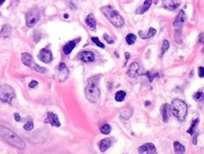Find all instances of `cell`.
<instances>
[{
  "label": "cell",
  "instance_id": "obj_1",
  "mask_svg": "<svg viewBox=\"0 0 204 154\" xmlns=\"http://www.w3.org/2000/svg\"><path fill=\"white\" fill-rule=\"evenodd\" d=\"M0 137L8 145L19 149H25V143L24 140L7 127L0 126Z\"/></svg>",
  "mask_w": 204,
  "mask_h": 154
},
{
  "label": "cell",
  "instance_id": "obj_2",
  "mask_svg": "<svg viewBox=\"0 0 204 154\" xmlns=\"http://www.w3.org/2000/svg\"><path fill=\"white\" fill-rule=\"evenodd\" d=\"M100 80V76H93L87 80V85L85 88V96L86 98L92 102L96 103L100 98V89L98 87V83Z\"/></svg>",
  "mask_w": 204,
  "mask_h": 154
},
{
  "label": "cell",
  "instance_id": "obj_3",
  "mask_svg": "<svg viewBox=\"0 0 204 154\" xmlns=\"http://www.w3.org/2000/svg\"><path fill=\"white\" fill-rule=\"evenodd\" d=\"M101 12L103 13L106 18L112 23L115 28H122L125 22L123 17L119 14V12L114 10L112 6H105L101 8Z\"/></svg>",
  "mask_w": 204,
  "mask_h": 154
},
{
  "label": "cell",
  "instance_id": "obj_4",
  "mask_svg": "<svg viewBox=\"0 0 204 154\" xmlns=\"http://www.w3.org/2000/svg\"><path fill=\"white\" fill-rule=\"evenodd\" d=\"M187 111H188V107L184 101L181 99H174L172 100V104L170 107V112L172 115L178 119V121H184L186 115H187Z\"/></svg>",
  "mask_w": 204,
  "mask_h": 154
},
{
  "label": "cell",
  "instance_id": "obj_5",
  "mask_svg": "<svg viewBox=\"0 0 204 154\" xmlns=\"http://www.w3.org/2000/svg\"><path fill=\"white\" fill-rule=\"evenodd\" d=\"M15 98V92L10 85H0V100L3 103L12 104V99Z\"/></svg>",
  "mask_w": 204,
  "mask_h": 154
},
{
  "label": "cell",
  "instance_id": "obj_6",
  "mask_svg": "<svg viewBox=\"0 0 204 154\" xmlns=\"http://www.w3.org/2000/svg\"><path fill=\"white\" fill-rule=\"evenodd\" d=\"M40 20V12L37 8H32L25 14V24L29 28H33Z\"/></svg>",
  "mask_w": 204,
  "mask_h": 154
},
{
  "label": "cell",
  "instance_id": "obj_7",
  "mask_svg": "<svg viewBox=\"0 0 204 154\" xmlns=\"http://www.w3.org/2000/svg\"><path fill=\"white\" fill-rule=\"evenodd\" d=\"M186 22V15H185V12L184 11L181 10L178 12V15L176 16V18L174 19V22H173V27L175 29H177V30H181L182 28L183 27V25L185 24Z\"/></svg>",
  "mask_w": 204,
  "mask_h": 154
},
{
  "label": "cell",
  "instance_id": "obj_8",
  "mask_svg": "<svg viewBox=\"0 0 204 154\" xmlns=\"http://www.w3.org/2000/svg\"><path fill=\"white\" fill-rule=\"evenodd\" d=\"M38 59L45 63H50L53 61L52 52H51L47 47H45L44 49H42L40 51V53L38 54Z\"/></svg>",
  "mask_w": 204,
  "mask_h": 154
},
{
  "label": "cell",
  "instance_id": "obj_9",
  "mask_svg": "<svg viewBox=\"0 0 204 154\" xmlns=\"http://www.w3.org/2000/svg\"><path fill=\"white\" fill-rule=\"evenodd\" d=\"M78 59L83 63H92L95 61V54L92 51H81L78 55Z\"/></svg>",
  "mask_w": 204,
  "mask_h": 154
},
{
  "label": "cell",
  "instance_id": "obj_10",
  "mask_svg": "<svg viewBox=\"0 0 204 154\" xmlns=\"http://www.w3.org/2000/svg\"><path fill=\"white\" fill-rule=\"evenodd\" d=\"M181 5V0H164L163 2V8L167 11H175Z\"/></svg>",
  "mask_w": 204,
  "mask_h": 154
},
{
  "label": "cell",
  "instance_id": "obj_11",
  "mask_svg": "<svg viewBox=\"0 0 204 154\" xmlns=\"http://www.w3.org/2000/svg\"><path fill=\"white\" fill-rule=\"evenodd\" d=\"M138 152L141 154H155L157 153L156 148L152 143H146L138 149Z\"/></svg>",
  "mask_w": 204,
  "mask_h": 154
},
{
  "label": "cell",
  "instance_id": "obj_12",
  "mask_svg": "<svg viewBox=\"0 0 204 154\" xmlns=\"http://www.w3.org/2000/svg\"><path fill=\"white\" fill-rule=\"evenodd\" d=\"M80 40H81L80 38H78V39H75V40H72V41H69L68 43H66L63 47V53L65 55H69L72 52V50L76 46V45L80 42Z\"/></svg>",
  "mask_w": 204,
  "mask_h": 154
},
{
  "label": "cell",
  "instance_id": "obj_13",
  "mask_svg": "<svg viewBox=\"0 0 204 154\" xmlns=\"http://www.w3.org/2000/svg\"><path fill=\"white\" fill-rule=\"evenodd\" d=\"M46 123H49L51 126H54V127H61V122H59V116L52 113V112H48L47 113V117L45 120Z\"/></svg>",
  "mask_w": 204,
  "mask_h": 154
},
{
  "label": "cell",
  "instance_id": "obj_14",
  "mask_svg": "<svg viewBox=\"0 0 204 154\" xmlns=\"http://www.w3.org/2000/svg\"><path fill=\"white\" fill-rule=\"evenodd\" d=\"M139 70H140V65H139V63H132L130 65L127 71V75L129 76V77H131V78H135V77L138 75Z\"/></svg>",
  "mask_w": 204,
  "mask_h": 154
},
{
  "label": "cell",
  "instance_id": "obj_15",
  "mask_svg": "<svg viewBox=\"0 0 204 154\" xmlns=\"http://www.w3.org/2000/svg\"><path fill=\"white\" fill-rule=\"evenodd\" d=\"M152 2H153V0H144V2L143 3V5L140 6V7L137 9V10L135 11V13H136V14H139V15L144 14L147 11H148V9H149L150 6L152 5Z\"/></svg>",
  "mask_w": 204,
  "mask_h": 154
},
{
  "label": "cell",
  "instance_id": "obj_16",
  "mask_svg": "<svg viewBox=\"0 0 204 154\" xmlns=\"http://www.w3.org/2000/svg\"><path fill=\"white\" fill-rule=\"evenodd\" d=\"M22 63L29 67H33L35 65V63H34V60L32 58V56L29 53H22Z\"/></svg>",
  "mask_w": 204,
  "mask_h": 154
},
{
  "label": "cell",
  "instance_id": "obj_17",
  "mask_svg": "<svg viewBox=\"0 0 204 154\" xmlns=\"http://www.w3.org/2000/svg\"><path fill=\"white\" fill-rule=\"evenodd\" d=\"M85 23H86V25L92 30H96L97 21H96V18H95V15H93V13H90L86 16V18H85Z\"/></svg>",
  "mask_w": 204,
  "mask_h": 154
},
{
  "label": "cell",
  "instance_id": "obj_18",
  "mask_svg": "<svg viewBox=\"0 0 204 154\" xmlns=\"http://www.w3.org/2000/svg\"><path fill=\"white\" fill-rule=\"evenodd\" d=\"M12 31V28L11 25H8V24L4 25L2 27V29H1V30H0V37L5 38V39L8 38L11 36Z\"/></svg>",
  "mask_w": 204,
  "mask_h": 154
},
{
  "label": "cell",
  "instance_id": "obj_19",
  "mask_svg": "<svg viewBox=\"0 0 204 154\" xmlns=\"http://www.w3.org/2000/svg\"><path fill=\"white\" fill-rule=\"evenodd\" d=\"M156 32H157V30H156L154 28H149L147 32L140 30V31L138 32V34H139V36H140L142 39L147 40V39H150V38H152V37L156 34Z\"/></svg>",
  "mask_w": 204,
  "mask_h": 154
},
{
  "label": "cell",
  "instance_id": "obj_20",
  "mask_svg": "<svg viewBox=\"0 0 204 154\" xmlns=\"http://www.w3.org/2000/svg\"><path fill=\"white\" fill-rule=\"evenodd\" d=\"M132 113H133V109L131 107H126L124 109L121 110L120 112V118L122 120H129L131 118V116L132 115Z\"/></svg>",
  "mask_w": 204,
  "mask_h": 154
},
{
  "label": "cell",
  "instance_id": "obj_21",
  "mask_svg": "<svg viewBox=\"0 0 204 154\" xmlns=\"http://www.w3.org/2000/svg\"><path fill=\"white\" fill-rule=\"evenodd\" d=\"M112 146V139L110 138H104L99 142V149L101 152H105Z\"/></svg>",
  "mask_w": 204,
  "mask_h": 154
},
{
  "label": "cell",
  "instance_id": "obj_22",
  "mask_svg": "<svg viewBox=\"0 0 204 154\" xmlns=\"http://www.w3.org/2000/svg\"><path fill=\"white\" fill-rule=\"evenodd\" d=\"M162 111V116H163L164 122H167L169 119V113H170V106L168 104H164L161 108Z\"/></svg>",
  "mask_w": 204,
  "mask_h": 154
},
{
  "label": "cell",
  "instance_id": "obj_23",
  "mask_svg": "<svg viewBox=\"0 0 204 154\" xmlns=\"http://www.w3.org/2000/svg\"><path fill=\"white\" fill-rule=\"evenodd\" d=\"M173 147H174V151H175V153L182 154V153H184V152H185V148H184V146H182V145L180 142H178V141L174 142Z\"/></svg>",
  "mask_w": 204,
  "mask_h": 154
},
{
  "label": "cell",
  "instance_id": "obj_24",
  "mask_svg": "<svg viewBox=\"0 0 204 154\" xmlns=\"http://www.w3.org/2000/svg\"><path fill=\"white\" fill-rule=\"evenodd\" d=\"M199 118H195V120L192 122V125L190 126L189 130L187 131V133H189L190 135H193V134H194V132H195V128H197V127H198V125H199Z\"/></svg>",
  "mask_w": 204,
  "mask_h": 154
},
{
  "label": "cell",
  "instance_id": "obj_25",
  "mask_svg": "<svg viewBox=\"0 0 204 154\" xmlns=\"http://www.w3.org/2000/svg\"><path fill=\"white\" fill-rule=\"evenodd\" d=\"M135 41H136V35L133 33H130L126 36V42H127V45H130V46L133 45L135 43Z\"/></svg>",
  "mask_w": 204,
  "mask_h": 154
},
{
  "label": "cell",
  "instance_id": "obj_26",
  "mask_svg": "<svg viewBox=\"0 0 204 154\" xmlns=\"http://www.w3.org/2000/svg\"><path fill=\"white\" fill-rule=\"evenodd\" d=\"M125 98H126V92H124V91H118V92H116V94H115V100L117 102L123 101L125 99Z\"/></svg>",
  "mask_w": 204,
  "mask_h": 154
},
{
  "label": "cell",
  "instance_id": "obj_27",
  "mask_svg": "<svg viewBox=\"0 0 204 154\" xmlns=\"http://www.w3.org/2000/svg\"><path fill=\"white\" fill-rule=\"evenodd\" d=\"M170 45H169V42L167 40H164L163 41V45H162V49H161V56H163L166 51L168 50Z\"/></svg>",
  "mask_w": 204,
  "mask_h": 154
},
{
  "label": "cell",
  "instance_id": "obj_28",
  "mask_svg": "<svg viewBox=\"0 0 204 154\" xmlns=\"http://www.w3.org/2000/svg\"><path fill=\"white\" fill-rule=\"evenodd\" d=\"M112 131V127H110L109 124H105L100 128V132L103 134H109Z\"/></svg>",
  "mask_w": 204,
  "mask_h": 154
},
{
  "label": "cell",
  "instance_id": "obj_29",
  "mask_svg": "<svg viewBox=\"0 0 204 154\" xmlns=\"http://www.w3.org/2000/svg\"><path fill=\"white\" fill-rule=\"evenodd\" d=\"M32 69H33L34 71L38 72V73H41V74H45V73H46V68H44V67H42V66L38 65L37 63H35V65H34V66L32 67Z\"/></svg>",
  "mask_w": 204,
  "mask_h": 154
},
{
  "label": "cell",
  "instance_id": "obj_30",
  "mask_svg": "<svg viewBox=\"0 0 204 154\" xmlns=\"http://www.w3.org/2000/svg\"><path fill=\"white\" fill-rule=\"evenodd\" d=\"M146 76L148 78L149 82H152L153 80H154L156 77L158 76V73L157 72H154V71H149V72H147L146 73Z\"/></svg>",
  "mask_w": 204,
  "mask_h": 154
},
{
  "label": "cell",
  "instance_id": "obj_31",
  "mask_svg": "<svg viewBox=\"0 0 204 154\" xmlns=\"http://www.w3.org/2000/svg\"><path fill=\"white\" fill-rule=\"evenodd\" d=\"M33 128H34V123H33L32 120H29L27 123H25V124L24 125V130H25V131H27V132L31 131V130L33 129Z\"/></svg>",
  "mask_w": 204,
  "mask_h": 154
},
{
  "label": "cell",
  "instance_id": "obj_32",
  "mask_svg": "<svg viewBox=\"0 0 204 154\" xmlns=\"http://www.w3.org/2000/svg\"><path fill=\"white\" fill-rule=\"evenodd\" d=\"M193 98H194V99H195V101H200V100H202L203 98H204V94H203L202 92H197V93H195V94H194Z\"/></svg>",
  "mask_w": 204,
  "mask_h": 154
},
{
  "label": "cell",
  "instance_id": "obj_33",
  "mask_svg": "<svg viewBox=\"0 0 204 154\" xmlns=\"http://www.w3.org/2000/svg\"><path fill=\"white\" fill-rule=\"evenodd\" d=\"M92 42L93 43V44H96L97 46H99V47H101V48H105V45L104 44H102V43L99 41V39L97 38V37H92Z\"/></svg>",
  "mask_w": 204,
  "mask_h": 154
},
{
  "label": "cell",
  "instance_id": "obj_34",
  "mask_svg": "<svg viewBox=\"0 0 204 154\" xmlns=\"http://www.w3.org/2000/svg\"><path fill=\"white\" fill-rule=\"evenodd\" d=\"M103 38L108 43V44H110V45H112V44H114V40L112 37H110V36H109L107 33H104L103 34Z\"/></svg>",
  "mask_w": 204,
  "mask_h": 154
},
{
  "label": "cell",
  "instance_id": "obj_35",
  "mask_svg": "<svg viewBox=\"0 0 204 154\" xmlns=\"http://www.w3.org/2000/svg\"><path fill=\"white\" fill-rule=\"evenodd\" d=\"M57 69L59 71V72H63V71H67V68H66V64L64 63H61L58 66H57Z\"/></svg>",
  "mask_w": 204,
  "mask_h": 154
},
{
  "label": "cell",
  "instance_id": "obj_36",
  "mask_svg": "<svg viewBox=\"0 0 204 154\" xmlns=\"http://www.w3.org/2000/svg\"><path fill=\"white\" fill-rule=\"evenodd\" d=\"M198 42L201 45H204V33L201 32L199 35V39H198Z\"/></svg>",
  "mask_w": 204,
  "mask_h": 154
},
{
  "label": "cell",
  "instance_id": "obj_37",
  "mask_svg": "<svg viewBox=\"0 0 204 154\" xmlns=\"http://www.w3.org/2000/svg\"><path fill=\"white\" fill-rule=\"evenodd\" d=\"M38 85V81L37 80H31L29 84V88H35Z\"/></svg>",
  "mask_w": 204,
  "mask_h": 154
},
{
  "label": "cell",
  "instance_id": "obj_38",
  "mask_svg": "<svg viewBox=\"0 0 204 154\" xmlns=\"http://www.w3.org/2000/svg\"><path fill=\"white\" fill-rule=\"evenodd\" d=\"M199 78H204V67L203 66L199 67Z\"/></svg>",
  "mask_w": 204,
  "mask_h": 154
},
{
  "label": "cell",
  "instance_id": "obj_39",
  "mask_svg": "<svg viewBox=\"0 0 204 154\" xmlns=\"http://www.w3.org/2000/svg\"><path fill=\"white\" fill-rule=\"evenodd\" d=\"M14 118H15V120H16L17 122L23 121V120H22V118H21V116L19 115V114H18V113H15V114H14Z\"/></svg>",
  "mask_w": 204,
  "mask_h": 154
},
{
  "label": "cell",
  "instance_id": "obj_40",
  "mask_svg": "<svg viewBox=\"0 0 204 154\" xmlns=\"http://www.w3.org/2000/svg\"><path fill=\"white\" fill-rule=\"evenodd\" d=\"M125 57H126V63H127V62L130 60V57H131L130 53H129V52H126V53H125Z\"/></svg>",
  "mask_w": 204,
  "mask_h": 154
},
{
  "label": "cell",
  "instance_id": "obj_41",
  "mask_svg": "<svg viewBox=\"0 0 204 154\" xmlns=\"http://www.w3.org/2000/svg\"><path fill=\"white\" fill-rule=\"evenodd\" d=\"M198 134H195V136H194V141H193V143H194V145H197V143H198V141H197V139H198Z\"/></svg>",
  "mask_w": 204,
  "mask_h": 154
},
{
  "label": "cell",
  "instance_id": "obj_42",
  "mask_svg": "<svg viewBox=\"0 0 204 154\" xmlns=\"http://www.w3.org/2000/svg\"><path fill=\"white\" fill-rule=\"evenodd\" d=\"M5 1H6V0H0V6H2Z\"/></svg>",
  "mask_w": 204,
  "mask_h": 154
},
{
  "label": "cell",
  "instance_id": "obj_43",
  "mask_svg": "<svg viewBox=\"0 0 204 154\" xmlns=\"http://www.w3.org/2000/svg\"><path fill=\"white\" fill-rule=\"evenodd\" d=\"M63 17H64V18H66V19H67L68 17H69V15H68V14H66V13H65V14L63 15Z\"/></svg>",
  "mask_w": 204,
  "mask_h": 154
},
{
  "label": "cell",
  "instance_id": "obj_44",
  "mask_svg": "<svg viewBox=\"0 0 204 154\" xmlns=\"http://www.w3.org/2000/svg\"><path fill=\"white\" fill-rule=\"evenodd\" d=\"M150 104V102L149 101H146V106H148Z\"/></svg>",
  "mask_w": 204,
  "mask_h": 154
},
{
  "label": "cell",
  "instance_id": "obj_45",
  "mask_svg": "<svg viewBox=\"0 0 204 154\" xmlns=\"http://www.w3.org/2000/svg\"><path fill=\"white\" fill-rule=\"evenodd\" d=\"M0 16H1V12H0Z\"/></svg>",
  "mask_w": 204,
  "mask_h": 154
}]
</instances>
